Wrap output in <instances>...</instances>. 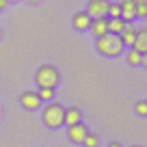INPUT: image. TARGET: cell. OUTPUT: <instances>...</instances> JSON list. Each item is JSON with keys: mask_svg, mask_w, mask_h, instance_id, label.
<instances>
[{"mask_svg": "<svg viewBox=\"0 0 147 147\" xmlns=\"http://www.w3.org/2000/svg\"><path fill=\"white\" fill-rule=\"evenodd\" d=\"M123 41L119 39V35H113V32H106L102 37H95V50L100 54L108 56V59H115L123 52Z\"/></svg>", "mask_w": 147, "mask_h": 147, "instance_id": "6da1fadb", "label": "cell"}, {"mask_svg": "<svg viewBox=\"0 0 147 147\" xmlns=\"http://www.w3.org/2000/svg\"><path fill=\"white\" fill-rule=\"evenodd\" d=\"M63 115H65V106H61L59 102H54V100H50L43 106V123H46L48 128H61Z\"/></svg>", "mask_w": 147, "mask_h": 147, "instance_id": "7a4b0ae2", "label": "cell"}, {"mask_svg": "<svg viewBox=\"0 0 147 147\" xmlns=\"http://www.w3.org/2000/svg\"><path fill=\"white\" fill-rule=\"evenodd\" d=\"M35 82L39 87H50L54 89L59 84V69L54 65H41V67L35 71Z\"/></svg>", "mask_w": 147, "mask_h": 147, "instance_id": "3957f363", "label": "cell"}, {"mask_svg": "<svg viewBox=\"0 0 147 147\" xmlns=\"http://www.w3.org/2000/svg\"><path fill=\"white\" fill-rule=\"evenodd\" d=\"M108 0H89L87 2V13H89V18H102V15H106L108 13Z\"/></svg>", "mask_w": 147, "mask_h": 147, "instance_id": "277c9868", "label": "cell"}, {"mask_svg": "<svg viewBox=\"0 0 147 147\" xmlns=\"http://www.w3.org/2000/svg\"><path fill=\"white\" fill-rule=\"evenodd\" d=\"M20 104H22V108H26V110L41 108V100H39L37 91H24L22 95H20Z\"/></svg>", "mask_w": 147, "mask_h": 147, "instance_id": "5b68a950", "label": "cell"}, {"mask_svg": "<svg viewBox=\"0 0 147 147\" xmlns=\"http://www.w3.org/2000/svg\"><path fill=\"white\" fill-rule=\"evenodd\" d=\"M87 132H89V128L82 123V121L67 125V136H69V141H71V143H82V138H84V134H87Z\"/></svg>", "mask_w": 147, "mask_h": 147, "instance_id": "8992f818", "label": "cell"}, {"mask_svg": "<svg viewBox=\"0 0 147 147\" xmlns=\"http://www.w3.org/2000/svg\"><path fill=\"white\" fill-rule=\"evenodd\" d=\"M89 30L95 37H102L108 32V18L102 15V18H91V24H89Z\"/></svg>", "mask_w": 147, "mask_h": 147, "instance_id": "52a82bcc", "label": "cell"}, {"mask_svg": "<svg viewBox=\"0 0 147 147\" xmlns=\"http://www.w3.org/2000/svg\"><path fill=\"white\" fill-rule=\"evenodd\" d=\"M130 48L138 50L141 54H147V28H136V37Z\"/></svg>", "mask_w": 147, "mask_h": 147, "instance_id": "ba28073f", "label": "cell"}, {"mask_svg": "<svg viewBox=\"0 0 147 147\" xmlns=\"http://www.w3.org/2000/svg\"><path fill=\"white\" fill-rule=\"evenodd\" d=\"M134 7H136L134 0H119V9H121L119 18L123 20V22H132L134 20Z\"/></svg>", "mask_w": 147, "mask_h": 147, "instance_id": "9c48e42d", "label": "cell"}, {"mask_svg": "<svg viewBox=\"0 0 147 147\" xmlns=\"http://www.w3.org/2000/svg\"><path fill=\"white\" fill-rule=\"evenodd\" d=\"M71 24H74V28H76V30H89L91 18H89V13H87V11H78V13H74Z\"/></svg>", "mask_w": 147, "mask_h": 147, "instance_id": "30bf717a", "label": "cell"}, {"mask_svg": "<svg viewBox=\"0 0 147 147\" xmlns=\"http://www.w3.org/2000/svg\"><path fill=\"white\" fill-rule=\"evenodd\" d=\"M136 28H138V26H134L132 22H125L123 30L119 32V39H121V41H123V46H132L134 37H136Z\"/></svg>", "mask_w": 147, "mask_h": 147, "instance_id": "8fae6325", "label": "cell"}, {"mask_svg": "<svg viewBox=\"0 0 147 147\" xmlns=\"http://www.w3.org/2000/svg\"><path fill=\"white\" fill-rule=\"evenodd\" d=\"M78 121H82V113H80V108H76V106H71V108H65L63 123L71 125V123H78Z\"/></svg>", "mask_w": 147, "mask_h": 147, "instance_id": "7c38bea8", "label": "cell"}, {"mask_svg": "<svg viewBox=\"0 0 147 147\" xmlns=\"http://www.w3.org/2000/svg\"><path fill=\"white\" fill-rule=\"evenodd\" d=\"M125 59H128L130 65H143V63H147V54H141V52L134 50V48H130V50H128Z\"/></svg>", "mask_w": 147, "mask_h": 147, "instance_id": "4fadbf2b", "label": "cell"}, {"mask_svg": "<svg viewBox=\"0 0 147 147\" xmlns=\"http://www.w3.org/2000/svg\"><path fill=\"white\" fill-rule=\"evenodd\" d=\"M125 22L121 18H108V32H113V35H119L121 30H123Z\"/></svg>", "mask_w": 147, "mask_h": 147, "instance_id": "5bb4252c", "label": "cell"}, {"mask_svg": "<svg viewBox=\"0 0 147 147\" xmlns=\"http://www.w3.org/2000/svg\"><path fill=\"white\" fill-rule=\"evenodd\" d=\"M37 95H39V100H41V102H50L52 97H54V89H50V87H39Z\"/></svg>", "mask_w": 147, "mask_h": 147, "instance_id": "9a60e30c", "label": "cell"}, {"mask_svg": "<svg viewBox=\"0 0 147 147\" xmlns=\"http://www.w3.org/2000/svg\"><path fill=\"white\" fill-rule=\"evenodd\" d=\"M134 18H147V2H136V7H134Z\"/></svg>", "mask_w": 147, "mask_h": 147, "instance_id": "2e32d148", "label": "cell"}, {"mask_svg": "<svg viewBox=\"0 0 147 147\" xmlns=\"http://www.w3.org/2000/svg\"><path fill=\"white\" fill-rule=\"evenodd\" d=\"M82 145L84 147H95L97 145V136H95V134H91V132H87V134H84V138H82Z\"/></svg>", "mask_w": 147, "mask_h": 147, "instance_id": "e0dca14e", "label": "cell"}, {"mask_svg": "<svg viewBox=\"0 0 147 147\" xmlns=\"http://www.w3.org/2000/svg\"><path fill=\"white\" fill-rule=\"evenodd\" d=\"M134 110H136V115L147 117V102H145V100H138L136 106H134Z\"/></svg>", "mask_w": 147, "mask_h": 147, "instance_id": "ac0fdd59", "label": "cell"}, {"mask_svg": "<svg viewBox=\"0 0 147 147\" xmlns=\"http://www.w3.org/2000/svg\"><path fill=\"white\" fill-rule=\"evenodd\" d=\"M119 15H121L119 2H117V5H113V2H110V5H108V13H106V18H119Z\"/></svg>", "mask_w": 147, "mask_h": 147, "instance_id": "d6986e66", "label": "cell"}, {"mask_svg": "<svg viewBox=\"0 0 147 147\" xmlns=\"http://www.w3.org/2000/svg\"><path fill=\"white\" fill-rule=\"evenodd\" d=\"M9 5V2H7V0H0V11H5V7Z\"/></svg>", "mask_w": 147, "mask_h": 147, "instance_id": "ffe728a7", "label": "cell"}, {"mask_svg": "<svg viewBox=\"0 0 147 147\" xmlns=\"http://www.w3.org/2000/svg\"><path fill=\"white\" fill-rule=\"evenodd\" d=\"M108 147H121V143H117V141H113V143H108Z\"/></svg>", "mask_w": 147, "mask_h": 147, "instance_id": "44dd1931", "label": "cell"}, {"mask_svg": "<svg viewBox=\"0 0 147 147\" xmlns=\"http://www.w3.org/2000/svg\"><path fill=\"white\" fill-rule=\"evenodd\" d=\"M26 2H30V5H37V2H41V0H26Z\"/></svg>", "mask_w": 147, "mask_h": 147, "instance_id": "7402d4cb", "label": "cell"}, {"mask_svg": "<svg viewBox=\"0 0 147 147\" xmlns=\"http://www.w3.org/2000/svg\"><path fill=\"white\" fill-rule=\"evenodd\" d=\"M134 2H147V0H134Z\"/></svg>", "mask_w": 147, "mask_h": 147, "instance_id": "603a6c76", "label": "cell"}, {"mask_svg": "<svg viewBox=\"0 0 147 147\" xmlns=\"http://www.w3.org/2000/svg\"><path fill=\"white\" fill-rule=\"evenodd\" d=\"M7 2H18V0H7Z\"/></svg>", "mask_w": 147, "mask_h": 147, "instance_id": "cb8c5ba5", "label": "cell"}, {"mask_svg": "<svg viewBox=\"0 0 147 147\" xmlns=\"http://www.w3.org/2000/svg\"><path fill=\"white\" fill-rule=\"evenodd\" d=\"M0 117H2V108H0Z\"/></svg>", "mask_w": 147, "mask_h": 147, "instance_id": "d4e9b609", "label": "cell"}, {"mask_svg": "<svg viewBox=\"0 0 147 147\" xmlns=\"http://www.w3.org/2000/svg\"><path fill=\"white\" fill-rule=\"evenodd\" d=\"M132 147H141V145H132Z\"/></svg>", "mask_w": 147, "mask_h": 147, "instance_id": "484cf974", "label": "cell"}, {"mask_svg": "<svg viewBox=\"0 0 147 147\" xmlns=\"http://www.w3.org/2000/svg\"><path fill=\"white\" fill-rule=\"evenodd\" d=\"M0 37H2V30H0Z\"/></svg>", "mask_w": 147, "mask_h": 147, "instance_id": "4316f807", "label": "cell"}]
</instances>
